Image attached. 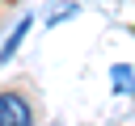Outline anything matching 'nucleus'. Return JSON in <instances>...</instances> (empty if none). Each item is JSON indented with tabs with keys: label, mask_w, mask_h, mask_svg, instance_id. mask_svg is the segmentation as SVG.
Listing matches in <instances>:
<instances>
[{
	"label": "nucleus",
	"mask_w": 135,
	"mask_h": 126,
	"mask_svg": "<svg viewBox=\"0 0 135 126\" xmlns=\"http://www.w3.org/2000/svg\"><path fill=\"white\" fill-rule=\"evenodd\" d=\"M0 126H34V109L17 92H0Z\"/></svg>",
	"instance_id": "1"
},
{
	"label": "nucleus",
	"mask_w": 135,
	"mask_h": 126,
	"mask_svg": "<svg viewBox=\"0 0 135 126\" xmlns=\"http://www.w3.org/2000/svg\"><path fill=\"white\" fill-rule=\"evenodd\" d=\"M30 21H34V17H21V21H17V29L4 38V46H0V63H8V59H13V50L21 46V38L30 34Z\"/></svg>",
	"instance_id": "2"
},
{
	"label": "nucleus",
	"mask_w": 135,
	"mask_h": 126,
	"mask_svg": "<svg viewBox=\"0 0 135 126\" xmlns=\"http://www.w3.org/2000/svg\"><path fill=\"white\" fill-rule=\"evenodd\" d=\"M110 80H114V92H131V88H135V71H131L127 63H118V67L110 71Z\"/></svg>",
	"instance_id": "3"
}]
</instances>
